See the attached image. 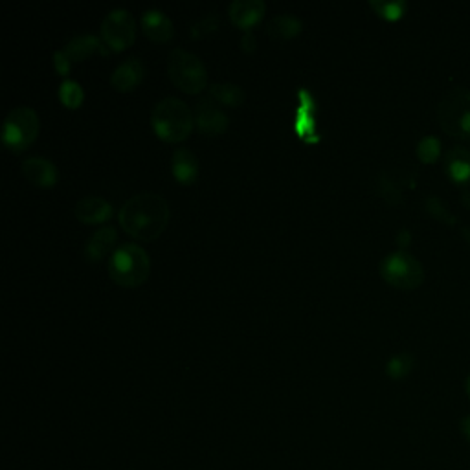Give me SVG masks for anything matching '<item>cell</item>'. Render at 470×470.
<instances>
[{"label": "cell", "mask_w": 470, "mask_h": 470, "mask_svg": "<svg viewBox=\"0 0 470 470\" xmlns=\"http://www.w3.org/2000/svg\"><path fill=\"white\" fill-rule=\"evenodd\" d=\"M120 226L136 239H155L169 221L167 200L153 191H142L129 197L120 212H118Z\"/></svg>", "instance_id": "cell-1"}, {"label": "cell", "mask_w": 470, "mask_h": 470, "mask_svg": "<svg viewBox=\"0 0 470 470\" xmlns=\"http://www.w3.org/2000/svg\"><path fill=\"white\" fill-rule=\"evenodd\" d=\"M151 124L160 138L181 142L191 133L195 118L186 101L176 96H166L153 107Z\"/></svg>", "instance_id": "cell-2"}, {"label": "cell", "mask_w": 470, "mask_h": 470, "mask_svg": "<svg viewBox=\"0 0 470 470\" xmlns=\"http://www.w3.org/2000/svg\"><path fill=\"white\" fill-rule=\"evenodd\" d=\"M441 129L458 140H470V91L465 86H452L437 105Z\"/></svg>", "instance_id": "cell-3"}, {"label": "cell", "mask_w": 470, "mask_h": 470, "mask_svg": "<svg viewBox=\"0 0 470 470\" xmlns=\"http://www.w3.org/2000/svg\"><path fill=\"white\" fill-rule=\"evenodd\" d=\"M109 274L122 287H136L150 276V255L136 243H122L109 259Z\"/></svg>", "instance_id": "cell-4"}, {"label": "cell", "mask_w": 470, "mask_h": 470, "mask_svg": "<svg viewBox=\"0 0 470 470\" xmlns=\"http://www.w3.org/2000/svg\"><path fill=\"white\" fill-rule=\"evenodd\" d=\"M378 272L386 283L401 290H414L425 280L423 264L406 250L388 254L378 264Z\"/></svg>", "instance_id": "cell-5"}, {"label": "cell", "mask_w": 470, "mask_h": 470, "mask_svg": "<svg viewBox=\"0 0 470 470\" xmlns=\"http://www.w3.org/2000/svg\"><path fill=\"white\" fill-rule=\"evenodd\" d=\"M167 72L173 83L182 88L184 93H199L206 86V67L200 59L184 50V48H173L167 57Z\"/></svg>", "instance_id": "cell-6"}, {"label": "cell", "mask_w": 470, "mask_h": 470, "mask_svg": "<svg viewBox=\"0 0 470 470\" xmlns=\"http://www.w3.org/2000/svg\"><path fill=\"white\" fill-rule=\"evenodd\" d=\"M39 133V118L28 105L12 109L3 126V140L13 151H22L36 140Z\"/></svg>", "instance_id": "cell-7"}, {"label": "cell", "mask_w": 470, "mask_h": 470, "mask_svg": "<svg viewBox=\"0 0 470 470\" xmlns=\"http://www.w3.org/2000/svg\"><path fill=\"white\" fill-rule=\"evenodd\" d=\"M134 34H136L134 17L124 8L110 10L101 22V36L110 50L127 48L133 43Z\"/></svg>", "instance_id": "cell-8"}, {"label": "cell", "mask_w": 470, "mask_h": 470, "mask_svg": "<svg viewBox=\"0 0 470 470\" xmlns=\"http://www.w3.org/2000/svg\"><path fill=\"white\" fill-rule=\"evenodd\" d=\"M195 124L204 134H221L228 127V116L210 96L200 98L193 109Z\"/></svg>", "instance_id": "cell-9"}, {"label": "cell", "mask_w": 470, "mask_h": 470, "mask_svg": "<svg viewBox=\"0 0 470 470\" xmlns=\"http://www.w3.org/2000/svg\"><path fill=\"white\" fill-rule=\"evenodd\" d=\"M74 215L81 223H103L112 215V204L98 195H86L74 206Z\"/></svg>", "instance_id": "cell-10"}, {"label": "cell", "mask_w": 470, "mask_h": 470, "mask_svg": "<svg viewBox=\"0 0 470 470\" xmlns=\"http://www.w3.org/2000/svg\"><path fill=\"white\" fill-rule=\"evenodd\" d=\"M142 29L147 37H150L151 41H157V43L169 41L174 34L171 19L157 8L145 10L142 13Z\"/></svg>", "instance_id": "cell-11"}, {"label": "cell", "mask_w": 470, "mask_h": 470, "mask_svg": "<svg viewBox=\"0 0 470 470\" xmlns=\"http://www.w3.org/2000/svg\"><path fill=\"white\" fill-rule=\"evenodd\" d=\"M445 173L458 186H466L470 182V151L465 147H452L445 157Z\"/></svg>", "instance_id": "cell-12"}, {"label": "cell", "mask_w": 470, "mask_h": 470, "mask_svg": "<svg viewBox=\"0 0 470 470\" xmlns=\"http://www.w3.org/2000/svg\"><path fill=\"white\" fill-rule=\"evenodd\" d=\"M22 171L28 181L37 186H52L57 181V167L45 157H28L22 162Z\"/></svg>", "instance_id": "cell-13"}, {"label": "cell", "mask_w": 470, "mask_h": 470, "mask_svg": "<svg viewBox=\"0 0 470 470\" xmlns=\"http://www.w3.org/2000/svg\"><path fill=\"white\" fill-rule=\"evenodd\" d=\"M264 10H267V6H264L263 0H231L228 6L230 19L241 28H250L255 24L263 17Z\"/></svg>", "instance_id": "cell-14"}, {"label": "cell", "mask_w": 470, "mask_h": 470, "mask_svg": "<svg viewBox=\"0 0 470 470\" xmlns=\"http://www.w3.org/2000/svg\"><path fill=\"white\" fill-rule=\"evenodd\" d=\"M143 77V63L138 57H127L112 72V85L118 91H131Z\"/></svg>", "instance_id": "cell-15"}, {"label": "cell", "mask_w": 470, "mask_h": 470, "mask_svg": "<svg viewBox=\"0 0 470 470\" xmlns=\"http://www.w3.org/2000/svg\"><path fill=\"white\" fill-rule=\"evenodd\" d=\"M171 171H173L176 181H181L184 184L193 182L197 179V173H199L197 157L188 150V147H179V150L173 151Z\"/></svg>", "instance_id": "cell-16"}, {"label": "cell", "mask_w": 470, "mask_h": 470, "mask_svg": "<svg viewBox=\"0 0 470 470\" xmlns=\"http://www.w3.org/2000/svg\"><path fill=\"white\" fill-rule=\"evenodd\" d=\"M116 243V228L114 226H101L96 230L85 243V257L88 261L101 259Z\"/></svg>", "instance_id": "cell-17"}, {"label": "cell", "mask_w": 470, "mask_h": 470, "mask_svg": "<svg viewBox=\"0 0 470 470\" xmlns=\"http://www.w3.org/2000/svg\"><path fill=\"white\" fill-rule=\"evenodd\" d=\"M63 53L69 57V61L74 63V61H81V59L88 57L91 53H94L96 50L100 52H105L101 41L98 36L94 34H79L76 37H72L65 48H61Z\"/></svg>", "instance_id": "cell-18"}, {"label": "cell", "mask_w": 470, "mask_h": 470, "mask_svg": "<svg viewBox=\"0 0 470 470\" xmlns=\"http://www.w3.org/2000/svg\"><path fill=\"white\" fill-rule=\"evenodd\" d=\"M302 29V19L290 13L274 15L267 22V34L274 39H290Z\"/></svg>", "instance_id": "cell-19"}, {"label": "cell", "mask_w": 470, "mask_h": 470, "mask_svg": "<svg viewBox=\"0 0 470 470\" xmlns=\"http://www.w3.org/2000/svg\"><path fill=\"white\" fill-rule=\"evenodd\" d=\"M212 100L223 105H241L245 101V91L235 83H214L210 86V94Z\"/></svg>", "instance_id": "cell-20"}, {"label": "cell", "mask_w": 470, "mask_h": 470, "mask_svg": "<svg viewBox=\"0 0 470 470\" xmlns=\"http://www.w3.org/2000/svg\"><path fill=\"white\" fill-rule=\"evenodd\" d=\"M375 190L378 191L380 197H385L390 204H399V202H402V191H401V186H399V182L393 179V176L388 174V173H380V174L377 176Z\"/></svg>", "instance_id": "cell-21"}, {"label": "cell", "mask_w": 470, "mask_h": 470, "mask_svg": "<svg viewBox=\"0 0 470 470\" xmlns=\"http://www.w3.org/2000/svg\"><path fill=\"white\" fill-rule=\"evenodd\" d=\"M414 357L409 355V352H397V355H393L388 364H386V375L393 380H401L404 377L409 375V371L414 369Z\"/></svg>", "instance_id": "cell-22"}, {"label": "cell", "mask_w": 470, "mask_h": 470, "mask_svg": "<svg viewBox=\"0 0 470 470\" xmlns=\"http://www.w3.org/2000/svg\"><path fill=\"white\" fill-rule=\"evenodd\" d=\"M425 208L426 212L439 223H445V224H450L454 226L456 224V217L452 215V212L447 208V204L441 200L439 197H428L425 200Z\"/></svg>", "instance_id": "cell-23"}, {"label": "cell", "mask_w": 470, "mask_h": 470, "mask_svg": "<svg viewBox=\"0 0 470 470\" xmlns=\"http://www.w3.org/2000/svg\"><path fill=\"white\" fill-rule=\"evenodd\" d=\"M59 98L67 107H79L83 101V88L76 79H65L59 86Z\"/></svg>", "instance_id": "cell-24"}, {"label": "cell", "mask_w": 470, "mask_h": 470, "mask_svg": "<svg viewBox=\"0 0 470 470\" xmlns=\"http://www.w3.org/2000/svg\"><path fill=\"white\" fill-rule=\"evenodd\" d=\"M441 155V142L435 136H425L419 143H417V158L423 164H434L437 162Z\"/></svg>", "instance_id": "cell-25"}, {"label": "cell", "mask_w": 470, "mask_h": 470, "mask_svg": "<svg viewBox=\"0 0 470 470\" xmlns=\"http://www.w3.org/2000/svg\"><path fill=\"white\" fill-rule=\"evenodd\" d=\"M371 8L380 15L385 17L386 20H397L406 13V3L402 0H397V3H385V0H371Z\"/></svg>", "instance_id": "cell-26"}, {"label": "cell", "mask_w": 470, "mask_h": 470, "mask_svg": "<svg viewBox=\"0 0 470 470\" xmlns=\"http://www.w3.org/2000/svg\"><path fill=\"white\" fill-rule=\"evenodd\" d=\"M219 26V17L215 13H208V15H204L200 19H197L191 26H190V36L193 39H200L204 36H208L212 32H215Z\"/></svg>", "instance_id": "cell-27"}, {"label": "cell", "mask_w": 470, "mask_h": 470, "mask_svg": "<svg viewBox=\"0 0 470 470\" xmlns=\"http://www.w3.org/2000/svg\"><path fill=\"white\" fill-rule=\"evenodd\" d=\"M53 63H55V69L59 74H69L72 63L69 61V57L63 53V50H57L53 53Z\"/></svg>", "instance_id": "cell-28"}, {"label": "cell", "mask_w": 470, "mask_h": 470, "mask_svg": "<svg viewBox=\"0 0 470 470\" xmlns=\"http://www.w3.org/2000/svg\"><path fill=\"white\" fill-rule=\"evenodd\" d=\"M395 241H397V245H399L401 250H406L409 247V243H411V233H409V230H406V228L399 230Z\"/></svg>", "instance_id": "cell-29"}, {"label": "cell", "mask_w": 470, "mask_h": 470, "mask_svg": "<svg viewBox=\"0 0 470 470\" xmlns=\"http://www.w3.org/2000/svg\"><path fill=\"white\" fill-rule=\"evenodd\" d=\"M241 45H243V48L247 52H252L255 48V37H254V34L250 32V29H245V34L241 37Z\"/></svg>", "instance_id": "cell-30"}, {"label": "cell", "mask_w": 470, "mask_h": 470, "mask_svg": "<svg viewBox=\"0 0 470 470\" xmlns=\"http://www.w3.org/2000/svg\"><path fill=\"white\" fill-rule=\"evenodd\" d=\"M461 432H463V435H465V439L468 441V443H470V416H466V417H463V421H461Z\"/></svg>", "instance_id": "cell-31"}, {"label": "cell", "mask_w": 470, "mask_h": 470, "mask_svg": "<svg viewBox=\"0 0 470 470\" xmlns=\"http://www.w3.org/2000/svg\"><path fill=\"white\" fill-rule=\"evenodd\" d=\"M465 392H466V395H468V399H470V375H468L466 380H465Z\"/></svg>", "instance_id": "cell-32"}, {"label": "cell", "mask_w": 470, "mask_h": 470, "mask_svg": "<svg viewBox=\"0 0 470 470\" xmlns=\"http://www.w3.org/2000/svg\"><path fill=\"white\" fill-rule=\"evenodd\" d=\"M461 233H463V238H465L466 241H470V228H463Z\"/></svg>", "instance_id": "cell-33"}]
</instances>
